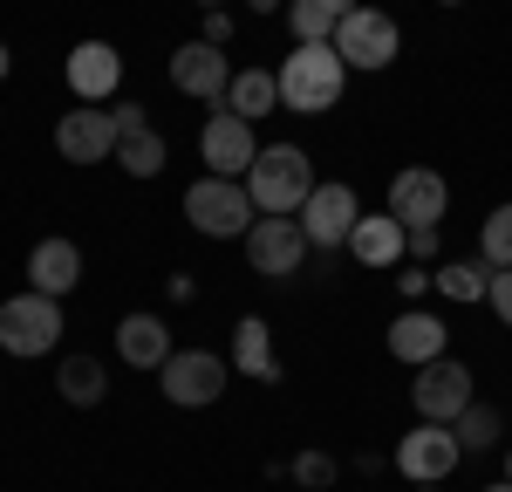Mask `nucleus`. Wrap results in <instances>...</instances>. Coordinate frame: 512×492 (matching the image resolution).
I'll return each mask as SVG.
<instances>
[{
  "label": "nucleus",
  "instance_id": "1",
  "mask_svg": "<svg viewBox=\"0 0 512 492\" xmlns=\"http://www.w3.org/2000/svg\"><path fill=\"white\" fill-rule=\"evenodd\" d=\"M274 76H280V103H287V110L321 117V110L342 103V89H349V62L335 55V41H294V55L280 62Z\"/></svg>",
  "mask_w": 512,
  "mask_h": 492
},
{
  "label": "nucleus",
  "instance_id": "2",
  "mask_svg": "<svg viewBox=\"0 0 512 492\" xmlns=\"http://www.w3.org/2000/svg\"><path fill=\"white\" fill-rule=\"evenodd\" d=\"M315 185L321 178H315V164H308L301 144H260V158L246 171L253 205H260V212H280V219H301V205H308Z\"/></svg>",
  "mask_w": 512,
  "mask_h": 492
},
{
  "label": "nucleus",
  "instance_id": "3",
  "mask_svg": "<svg viewBox=\"0 0 512 492\" xmlns=\"http://www.w3.org/2000/svg\"><path fill=\"white\" fill-rule=\"evenodd\" d=\"M253 219H260V205L246 192V178H212L205 171L192 192H185V226L205 233V240H246Z\"/></svg>",
  "mask_w": 512,
  "mask_h": 492
},
{
  "label": "nucleus",
  "instance_id": "4",
  "mask_svg": "<svg viewBox=\"0 0 512 492\" xmlns=\"http://www.w3.org/2000/svg\"><path fill=\"white\" fill-rule=\"evenodd\" d=\"M55 342H62V301H55V294H35V287H28V294L0 301V349H7V356L28 363V356H48Z\"/></svg>",
  "mask_w": 512,
  "mask_h": 492
},
{
  "label": "nucleus",
  "instance_id": "5",
  "mask_svg": "<svg viewBox=\"0 0 512 492\" xmlns=\"http://www.w3.org/2000/svg\"><path fill=\"white\" fill-rule=\"evenodd\" d=\"M158 383H164V404L205 410V404L226 397V356H212V349H171L164 369H158Z\"/></svg>",
  "mask_w": 512,
  "mask_h": 492
},
{
  "label": "nucleus",
  "instance_id": "6",
  "mask_svg": "<svg viewBox=\"0 0 512 492\" xmlns=\"http://www.w3.org/2000/svg\"><path fill=\"white\" fill-rule=\"evenodd\" d=\"M458 458H465V445H458L451 424H410V431L396 438V465H403L410 486H437V479H451Z\"/></svg>",
  "mask_w": 512,
  "mask_h": 492
},
{
  "label": "nucleus",
  "instance_id": "7",
  "mask_svg": "<svg viewBox=\"0 0 512 492\" xmlns=\"http://www.w3.org/2000/svg\"><path fill=\"white\" fill-rule=\"evenodd\" d=\"M472 404V369L458 363V356H437V363L417 369V383H410V410L424 417V424H458V410Z\"/></svg>",
  "mask_w": 512,
  "mask_h": 492
},
{
  "label": "nucleus",
  "instance_id": "8",
  "mask_svg": "<svg viewBox=\"0 0 512 492\" xmlns=\"http://www.w3.org/2000/svg\"><path fill=\"white\" fill-rule=\"evenodd\" d=\"M396 48H403V28H396L383 7H355L349 21L335 28V55H342L349 69H390Z\"/></svg>",
  "mask_w": 512,
  "mask_h": 492
},
{
  "label": "nucleus",
  "instance_id": "9",
  "mask_svg": "<svg viewBox=\"0 0 512 492\" xmlns=\"http://www.w3.org/2000/svg\"><path fill=\"white\" fill-rule=\"evenodd\" d=\"M198 151H205V171H212V178H246L253 158H260V137H253V123H246V117L212 110L205 130H198Z\"/></svg>",
  "mask_w": 512,
  "mask_h": 492
},
{
  "label": "nucleus",
  "instance_id": "10",
  "mask_svg": "<svg viewBox=\"0 0 512 492\" xmlns=\"http://www.w3.org/2000/svg\"><path fill=\"white\" fill-rule=\"evenodd\" d=\"M444 205H451V192H444V178H437L431 164H403L390 178V205L383 212H390L403 233H417V226H437L444 219Z\"/></svg>",
  "mask_w": 512,
  "mask_h": 492
},
{
  "label": "nucleus",
  "instance_id": "11",
  "mask_svg": "<svg viewBox=\"0 0 512 492\" xmlns=\"http://www.w3.org/2000/svg\"><path fill=\"white\" fill-rule=\"evenodd\" d=\"M117 144H123V130L103 103H76L69 117L55 123V151L69 164H103V158H117Z\"/></svg>",
  "mask_w": 512,
  "mask_h": 492
},
{
  "label": "nucleus",
  "instance_id": "12",
  "mask_svg": "<svg viewBox=\"0 0 512 492\" xmlns=\"http://www.w3.org/2000/svg\"><path fill=\"white\" fill-rule=\"evenodd\" d=\"M246 260H253V274H294L301 260H308V233H301V219H280V212H260L253 219V233H246Z\"/></svg>",
  "mask_w": 512,
  "mask_h": 492
},
{
  "label": "nucleus",
  "instance_id": "13",
  "mask_svg": "<svg viewBox=\"0 0 512 492\" xmlns=\"http://www.w3.org/2000/svg\"><path fill=\"white\" fill-rule=\"evenodd\" d=\"M355 219H362V205H355L349 185H315L308 205H301V233H308V246H349Z\"/></svg>",
  "mask_w": 512,
  "mask_h": 492
},
{
  "label": "nucleus",
  "instance_id": "14",
  "mask_svg": "<svg viewBox=\"0 0 512 492\" xmlns=\"http://www.w3.org/2000/svg\"><path fill=\"white\" fill-rule=\"evenodd\" d=\"M62 76H69V89H76L82 103H110L123 89V55L110 41H76L69 62H62Z\"/></svg>",
  "mask_w": 512,
  "mask_h": 492
},
{
  "label": "nucleus",
  "instance_id": "15",
  "mask_svg": "<svg viewBox=\"0 0 512 492\" xmlns=\"http://www.w3.org/2000/svg\"><path fill=\"white\" fill-rule=\"evenodd\" d=\"M171 82H178V96H226V48H212V41H185L178 55H171Z\"/></svg>",
  "mask_w": 512,
  "mask_h": 492
},
{
  "label": "nucleus",
  "instance_id": "16",
  "mask_svg": "<svg viewBox=\"0 0 512 492\" xmlns=\"http://www.w3.org/2000/svg\"><path fill=\"white\" fill-rule=\"evenodd\" d=\"M76 281H82V246L76 240L55 233V240H41L35 253H28V287H35V294H55V301H62V294H76Z\"/></svg>",
  "mask_w": 512,
  "mask_h": 492
},
{
  "label": "nucleus",
  "instance_id": "17",
  "mask_svg": "<svg viewBox=\"0 0 512 492\" xmlns=\"http://www.w3.org/2000/svg\"><path fill=\"white\" fill-rule=\"evenodd\" d=\"M390 356L396 363H410V369H424V363H437L444 356V322L437 315H424V308H410V315H396L390 322Z\"/></svg>",
  "mask_w": 512,
  "mask_h": 492
},
{
  "label": "nucleus",
  "instance_id": "18",
  "mask_svg": "<svg viewBox=\"0 0 512 492\" xmlns=\"http://www.w3.org/2000/svg\"><path fill=\"white\" fill-rule=\"evenodd\" d=\"M233 363H239V376H253V383H280L274 328L260 322V315H239L233 322Z\"/></svg>",
  "mask_w": 512,
  "mask_h": 492
},
{
  "label": "nucleus",
  "instance_id": "19",
  "mask_svg": "<svg viewBox=\"0 0 512 492\" xmlns=\"http://www.w3.org/2000/svg\"><path fill=\"white\" fill-rule=\"evenodd\" d=\"M117 356L130 369H164V356H171V328H164L158 315H123L117 322Z\"/></svg>",
  "mask_w": 512,
  "mask_h": 492
},
{
  "label": "nucleus",
  "instance_id": "20",
  "mask_svg": "<svg viewBox=\"0 0 512 492\" xmlns=\"http://www.w3.org/2000/svg\"><path fill=\"white\" fill-rule=\"evenodd\" d=\"M349 253L362 267H396L403 260V226H396L390 212H362L355 233H349Z\"/></svg>",
  "mask_w": 512,
  "mask_h": 492
},
{
  "label": "nucleus",
  "instance_id": "21",
  "mask_svg": "<svg viewBox=\"0 0 512 492\" xmlns=\"http://www.w3.org/2000/svg\"><path fill=\"white\" fill-rule=\"evenodd\" d=\"M226 110L246 117V123L274 117V110H280V76H274V69H239V76L226 82Z\"/></svg>",
  "mask_w": 512,
  "mask_h": 492
},
{
  "label": "nucleus",
  "instance_id": "22",
  "mask_svg": "<svg viewBox=\"0 0 512 492\" xmlns=\"http://www.w3.org/2000/svg\"><path fill=\"white\" fill-rule=\"evenodd\" d=\"M362 0H294V41H335V28L349 21Z\"/></svg>",
  "mask_w": 512,
  "mask_h": 492
},
{
  "label": "nucleus",
  "instance_id": "23",
  "mask_svg": "<svg viewBox=\"0 0 512 492\" xmlns=\"http://www.w3.org/2000/svg\"><path fill=\"white\" fill-rule=\"evenodd\" d=\"M55 390H62L76 410H89V404H103L110 376H103V363H96V356H62V369H55Z\"/></svg>",
  "mask_w": 512,
  "mask_h": 492
},
{
  "label": "nucleus",
  "instance_id": "24",
  "mask_svg": "<svg viewBox=\"0 0 512 492\" xmlns=\"http://www.w3.org/2000/svg\"><path fill=\"white\" fill-rule=\"evenodd\" d=\"M117 164L130 171V178H158V171H164V137L151 130V123H144V130H130V137L117 144Z\"/></svg>",
  "mask_w": 512,
  "mask_h": 492
},
{
  "label": "nucleus",
  "instance_id": "25",
  "mask_svg": "<svg viewBox=\"0 0 512 492\" xmlns=\"http://www.w3.org/2000/svg\"><path fill=\"white\" fill-rule=\"evenodd\" d=\"M478 260L499 274V267H512V205H492L485 212V226H478Z\"/></svg>",
  "mask_w": 512,
  "mask_h": 492
},
{
  "label": "nucleus",
  "instance_id": "26",
  "mask_svg": "<svg viewBox=\"0 0 512 492\" xmlns=\"http://www.w3.org/2000/svg\"><path fill=\"white\" fill-rule=\"evenodd\" d=\"M437 287H444L451 301H485L492 267H485V260H451V267H437Z\"/></svg>",
  "mask_w": 512,
  "mask_h": 492
},
{
  "label": "nucleus",
  "instance_id": "27",
  "mask_svg": "<svg viewBox=\"0 0 512 492\" xmlns=\"http://www.w3.org/2000/svg\"><path fill=\"white\" fill-rule=\"evenodd\" d=\"M451 431H458V445H465V451H492V445H499V410H485L472 397V404L458 410V424H451Z\"/></svg>",
  "mask_w": 512,
  "mask_h": 492
},
{
  "label": "nucleus",
  "instance_id": "28",
  "mask_svg": "<svg viewBox=\"0 0 512 492\" xmlns=\"http://www.w3.org/2000/svg\"><path fill=\"white\" fill-rule=\"evenodd\" d=\"M294 486L328 492L335 486V458H328V451H301V458H294Z\"/></svg>",
  "mask_w": 512,
  "mask_h": 492
},
{
  "label": "nucleus",
  "instance_id": "29",
  "mask_svg": "<svg viewBox=\"0 0 512 492\" xmlns=\"http://www.w3.org/2000/svg\"><path fill=\"white\" fill-rule=\"evenodd\" d=\"M485 308H492V315L512 328V267H499V274H492V287H485Z\"/></svg>",
  "mask_w": 512,
  "mask_h": 492
},
{
  "label": "nucleus",
  "instance_id": "30",
  "mask_svg": "<svg viewBox=\"0 0 512 492\" xmlns=\"http://www.w3.org/2000/svg\"><path fill=\"white\" fill-rule=\"evenodd\" d=\"M403 253H410V260H437V253H444L437 226H417V233H403Z\"/></svg>",
  "mask_w": 512,
  "mask_h": 492
},
{
  "label": "nucleus",
  "instance_id": "31",
  "mask_svg": "<svg viewBox=\"0 0 512 492\" xmlns=\"http://www.w3.org/2000/svg\"><path fill=\"white\" fill-rule=\"evenodd\" d=\"M198 28H205L198 41H212V48H226V41H233V14H226V7H205V21H198Z\"/></svg>",
  "mask_w": 512,
  "mask_h": 492
},
{
  "label": "nucleus",
  "instance_id": "32",
  "mask_svg": "<svg viewBox=\"0 0 512 492\" xmlns=\"http://www.w3.org/2000/svg\"><path fill=\"white\" fill-rule=\"evenodd\" d=\"M110 117H117V130H123V137L151 123V117H144V103H137V96H130V103H110Z\"/></svg>",
  "mask_w": 512,
  "mask_h": 492
},
{
  "label": "nucleus",
  "instance_id": "33",
  "mask_svg": "<svg viewBox=\"0 0 512 492\" xmlns=\"http://www.w3.org/2000/svg\"><path fill=\"white\" fill-rule=\"evenodd\" d=\"M246 7H253V14H274V7H280V0H246Z\"/></svg>",
  "mask_w": 512,
  "mask_h": 492
},
{
  "label": "nucleus",
  "instance_id": "34",
  "mask_svg": "<svg viewBox=\"0 0 512 492\" xmlns=\"http://www.w3.org/2000/svg\"><path fill=\"white\" fill-rule=\"evenodd\" d=\"M7 62H14V55H7V41H0V82H7Z\"/></svg>",
  "mask_w": 512,
  "mask_h": 492
},
{
  "label": "nucleus",
  "instance_id": "35",
  "mask_svg": "<svg viewBox=\"0 0 512 492\" xmlns=\"http://www.w3.org/2000/svg\"><path fill=\"white\" fill-rule=\"evenodd\" d=\"M485 492H512V479H499V486H485Z\"/></svg>",
  "mask_w": 512,
  "mask_h": 492
},
{
  "label": "nucleus",
  "instance_id": "36",
  "mask_svg": "<svg viewBox=\"0 0 512 492\" xmlns=\"http://www.w3.org/2000/svg\"><path fill=\"white\" fill-rule=\"evenodd\" d=\"M198 7H226V0H198Z\"/></svg>",
  "mask_w": 512,
  "mask_h": 492
},
{
  "label": "nucleus",
  "instance_id": "37",
  "mask_svg": "<svg viewBox=\"0 0 512 492\" xmlns=\"http://www.w3.org/2000/svg\"><path fill=\"white\" fill-rule=\"evenodd\" d=\"M506 479H512V458H506Z\"/></svg>",
  "mask_w": 512,
  "mask_h": 492
},
{
  "label": "nucleus",
  "instance_id": "38",
  "mask_svg": "<svg viewBox=\"0 0 512 492\" xmlns=\"http://www.w3.org/2000/svg\"><path fill=\"white\" fill-rule=\"evenodd\" d=\"M444 7H451V0H444Z\"/></svg>",
  "mask_w": 512,
  "mask_h": 492
}]
</instances>
